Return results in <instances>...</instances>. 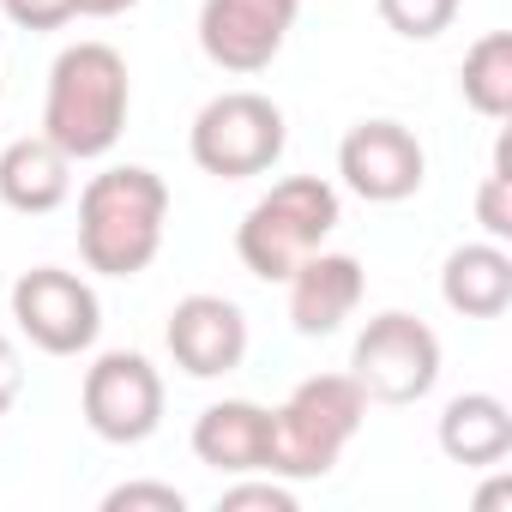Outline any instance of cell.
<instances>
[{"mask_svg":"<svg viewBox=\"0 0 512 512\" xmlns=\"http://www.w3.org/2000/svg\"><path fill=\"white\" fill-rule=\"evenodd\" d=\"M79 404H85V422H91L103 440L133 446V440H145V434L157 428V416H163V380H157V368H151L139 350H109V356L91 362Z\"/></svg>","mask_w":512,"mask_h":512,"instance_id":"ba28073f","label":"cell"},{"mask_svg":"<svg viewBox=\"0 0 512 512\" xmlns=\"http://www.w3.org/2000/svg\"><path fill=\"white\" fill-rule=\"evenodd\" d=\"M19 386H25V362H19V350H13V338H0V416L13 410V398H19Z\"/></svg>","mask_w":512,"mask_h":512,"instance_id":"603a6c76","label":"cell"},{"mask_svg":"<svg viewBox=\"0 0 512 512\" xmlns=\"http://www.w3.org/2000/svg\"><path fill=\"white\" fill-rule=\"evenodd\" d=\"M13 320H19V332H25L37 350H49V356H79V350L97 338L103 308H97V290H91L85 278H73V272H61V266H31V272H19V284H13Z\"/></svg>","mask_w":512,"mask_h":512,"instance_id":"52a82bcc","label":"cell"},{"mask_svg":"<svg viewBox=\"0 0 512 512\" xmlns=\"http://www.w3.org/2000/svg\"><path fill=\"white\" fill-rule=\"evenodd\" d=\"M368 416L356 374H308L272 410V476H326Z\"/></svg>","mask_w":512,"mask_h":512,"instance_id":"3957f363","label":"cell"},{"mask_svg":"<svg viewBox=\"0 0 512 512\" xmlns=\"http://www.w3.org/2000/svg\"><path fill=\"white\" fill-rule=\"evenodd\" d=\"M181 506L187 500L169 482H121V488L103 494V512H181Z\"/></svg>","mask_w":512,"mask_h":512,"instance_id":"ffe728a7","label":"cell"},{"mask_svg":"<svg viewBox=\"0 0 512 512\" xmlns=\"http://www.w3.org/2000/svg\"><path fill=\"white\" fill-rule=\"evenodd\" d=\"M302 0H205L199 7V49L223 73H260L278 61Z\"/></svg>","mask_w":512,"mask_h":512,"instance_id":"9c48e42d","label":"cell"},{"mask_svg":"<svg viewBox=\"0 0 512 512\" xmlns=\"http://www.w3.org/2000/svg\"><path fill=\"white\" fill-rule=\"evenodd\" d=\"M169 350L193 380L229 374L247 356V320L223 296H181L169 314Z\"/></svg>","mask_w":512,"mask_h":512,"instance_id":"8fae6325","label":"cell"},{"mask_svg":"<svg viewBox=\"0 0 512 512\" xmlns=\"http://www.w3.org/2000/svg\"><path fill=\"white\" fill-rule=\"evenodd\" d=\"M440 452L452 464H500L512 452V410L494 392H458L440 416Z\"/></svg>","mask_w":512,"mask_h":512,"instance_id":"2e32d148","label":"cell"},{"mask_svg":"<svg viewBox=\"0 0 512 512\" xmlns=\"http://www.w3.org/2000/svg\"><path fill=\"white\" fill-rule=\"evenodd\" d=\"M163 217H169V187L157 169H103L91 175V187L79 193V253L85 266L103 278H133L157 260L163 241Z\"/></svg>","mask_w":512,"mask_h":512,"instance_id":"6da1fadb","label":"cell"},{"mask_svg":"<svg viewBox=\"0 0 512 512\" xmlns=\"http://www.w3.org/2000/svg\"><path fill=\"white\" fill-rule=\"evenodd\" d=\"M0 7H7V19L25 25V31H55V25L73 19V0H0Z\"/></svg>","mask_w":512,"mask_h":512,"instance_id":"7402d4cb","label":"cell"},{"mask_svg":"<svg viewBox=\"0 0 512 512\" xmlns=\"http://www.w3.org/2000/svg\"><path fill=\"white\" fill-rule=\"evenodd\" d=\"M476 223L488 229V241H506L512 235V139L506 133L494 145V169L476 187Z\"/></svg>","mask_w":512,"mask_h":512,"instance_id":"ac0fdd59","label":"cell"},{"mask_svg":"<svg viewBox=\"0 0 512 512\" xmlns=\"http://www.w3.org/2000/svg\"><path fill=\"white\" fill-rule=\"evenodd\" d=\"M193 452L211 470L247 476V470H272V410L247 404V398H223L193 422Z\"/></svg>","mask_w":512,"mask_h":512,"instance_id":"4fadbf2b","label":"cell"},{"mask_svg":"<svg viewBox=\"0 0 512 512\" xmlns=\"http://www.w3.org/2000/svg\"><path fill=\"white\" fill-rule=\"evenodd\" d=\"M67 163H73V157H67L49 133L13 139L7 151H0V199H7L13 211H55V205L67 199V187H73Z\"/></svg>","mask_w":512,"mask_h":512,"instance_id":"9a60e30c","label":"cell"},{"mask_svg":"<svg viewBox=\"0 0 512 512\" xmlns=\"http://www.w3.org/2000/svg\"><path fill=\"white\" fill-rule=\"evenodd\" d=\"M217 512H296V494L278 482H241L217 494Z\"/></svg>","mask_w":512,"mask_h":512,"instance_id":"44dd1931","label":"cell"},{"mask_svg":"<svg viewBox=\"0 0 512 512\" xmlns=\"http://www.w3.org/2000/svg\"><path fill=\"white\" fill-rule=\"evenodd\" d=\"M284 109L260 91H223L193 115V163L223 181L266 175L284 157Z\"/></svg>","mask_w":512,"mask_h":512,"instance_id":"5b68a950","label":"cell"},{"mask_svg":"<svg viewBox=\"0 0 512 512\" xmlns=\"http://www.w3.org/2000/svg\"><path fill=\"white\" fill-rule=\"evenodd\" d=\"M500 506H512V476H494V482L476 494V512H500Z\"/></svg>","mask_w":512,"mask_h":512,"instance_id":"cb8c5ba5","label":"cell"},{"mask_svg":"<svg viewBox=\"0 0 512 512\" xmlns=\"http://www.w3.org/2000/svg\"><path fill=\"white\" fill-rule=\"evenodd\" d=\"M422 169H428V157L404 121H356L338 145V175L374 205L410 199L422 187Z\"/></svg>","mask_w":512,"mask_h":512,"instance_id":"30bf717a","label":"cell"},{"mask_svg":"<svg viewBox=\"0 0 512 512\" xmlns=\"http://www.w3.org/2000/svg\"><path fill=\"white\" fill-rule=\"evenodd\" d=\"M127 127V61L109 43H73L49 67L43 133L67 157H103Z\"/></svg>","mask_w":512,"mask_h":512,"instance_id":"7a4b0ae2","label":"cell"},{"mask_svg":"<svg viewBox=\"0 0 512 512\" xmlns=\"http://www.w3.org/2000/svg\"><path fill=\"white\" fill-rule=\"evenodd\" d=\"M350 374L368 398L380 404H410L434 386L440 374V338L428 320L416 314H374L368 332L356 338V356H350Z\"/></svg>","mask_w":512,"mask_h":512,"instance_id":"8992f818","label":"cell"},{"mask_svg":"<svg viewBox=\"0 0 512 512\" xmlns=\"http://www.w3.org/2000/svg\"><path fill=\"white\" fill-rule=\"evenodd\" d=\"M440 296L452 314L464 320H494L512 302V260L500 241H464L446 253V272H440Z\"/></svg>","mask_w":512,"mask_h":512,"instance_id":"5bb4252c","label":"cell"},{"mask_svg":"<svg viewBox=\"0 0 512 512\" xmlns=\"http://www.w3.org/2000/svg\"><path fill=\"white\" fill-rule=\"evenodd\" d=\"M380 7V19L398 31V37H410V43H428V37H440L452 19H458V0H374Z\"/></svg>","mask_w":512,"mask_h":512,"instance_id":"d6986e66","label":"cell"},{"mask_svg":"<svg viewBox=\"0 0 512 512\" xmlns=\"http://www.w3.org/2000/svg\"><path fill=\"white\" fill-rule=\"evenodd\" d=\"M458 91L488 121H500L512 109V31H488L470 43L464 67H458Z\"/></svg>","mask_w":512,"mask_h":512,"instance_id":"e0dca14e","label":"cell"},{"mask_svg":"<svg viewBox=\"0 0 512 512\" xmlns=\"http://www.w3.org/2000/svg\"><path fill=\"white\" fill-rule=\"evenodd\" d=\"M284 284H290V320H296L302 338L338 332L356 314V302H362V266L350 260V253H320L314 247Z\"/></svg>","mask_w":512,"mask_h":512,"instance_id":"7c38bea8","label":"cell"},{"mask_svg":"<svg viewBox=\"0 0 512 512\" xmlns=\"http://www.w3.org/2000/svg\"><path fill=\"white\" fill-rule=\"evenodd\" d=\"M332 229H338V187L320 175H290L266 199H253V211L235 229V253L253 278H290Z\"/></svg>","mask_w":512,"mask_h":512,"instance_id":"277c9868","label":"cell"},{"mask_svg":"<svg viewBox=\"0 0 512 512\" xmlns=\"http://www.w3.org/2000/svg\"><path fill=\"white\" fill-rule=\"evenodd\" d=\"M127 7H133V0H73V13H91V19H115Z\"/></svg>","mask_w":512,"mask_h":512,"instance_id":"d4e9b609","label":"cell"}]
</instances>
